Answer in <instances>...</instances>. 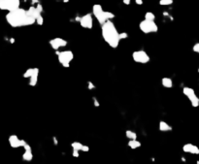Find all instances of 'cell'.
I'll return each mask as SVG.
<instances>
[{
	"instance_id": "6da1fadb",
	"label": "cell",
	"mask_w": 199,
	"mask_h": 164,
	"mask_svg": "<svg viewBox=\"0 0 199 164\" xmlns=\"http://www.w3.org/2000/svg\"><path fill=\"white\" fill-rule=\"evenodd\" d=\"M6 20L12 27H22V26H29L35 23V18H31L26 14V10L18 8L14 11L9 12L6 15Z\"/></svg>"
},
{
	"instance_id": "7a4b0ae2",
	"label": "cell",
	"mask_w": 199,
	"mask_h": 164,
	"mask_svg": "<svg viewBox=\"0 0 199 164\" xmlns=\"http://www.w3.org/2000/svg\"><path fill=\"white\" fill-rule=\"evenodd\" d=\"M102 37L104 41L110 46L112 49H117L119 44V32L117 29V27L114 24L113 22L111 20H107L102 24L101 27Z\"/></svg>"
},
{
	"instance_id": "3957f363",
	"label": "cell",
	"mask_w": 199,
	"mask_h": 164,
	"mask_svg": "<svg viewBox=\"0 0 199 164\" xmlns=\"http://www.w3.org/2000/svg\"><path fill=\"white\" fill-rule=\"evenodd\" d=\"M139 28L145 34L155 33L158 31V26L155 23V20H142L139 24Z\"/></svg>"
},
{
	"instance_id": "277c9868",
	"label": "cell",
	"mask_w": 199,
	"mask_h": 164,
	"mask_svg": "<svg viewBox=\"0 0 199 164\" xmlns=\"http://www.w3.org/2000/svg\"><path fill=\"white\" fill-rule=\"evenodd\" d=\"M57 54L58 62H59L63 67L68 68L69 66H70L71 61H72L74 59L73 52L71 51H62V52L57 51Z\"/></svg>"
},
{
	"instance_id": "5b68a950",
	"label": "cell",
	"mask_w": 199,
	"mask_h": 164,
	"mask_svg": "<svg viewBox=\"0 0 199 164\" xmlns=\"http://www.w3.org/2000/svg\"><path fill=\"white\" fill-rule=\"evenodd\" d=\"M92 14H93L94 18L97 20V22L100 24H103L104 22H107V18L105 17V11L103 10L101 5L99 4H94L92 7Z\"/></svg>"
},
{
	"instance_id": "8992f818",
	"label": "cell",
	"mask_w": 199,
	"mask_h": 164,
	"mask_svg": "<svg viewBox=\"0 0 199 164\" xmlns=\"http://www.w3.org/2000/svg\"><path fill=\"white\" fill-rule=\"evenodd\" d=\"M132 59L136 63H141V64H147L150 61V56L145 51H135L132 54Z\"/></svg>"
},
{
	"instance_id": "52a82bcc",
	"label": "cell",
	"mask_w": 199,
	"mask_h": 164,
	"mask_svg": "<svg viewBox=\"0 0 199 164\" xmlns=\"http://www.w3.org/2000/svg\"><path fill=\"white\" fill-rule=\"evenodd\" d=\"M80 25L83 28L87 29H91L93 26V18H92L91 14H86L80 18Z\"/></svg>"
},
{
	"instance_id": "ba28073f",
	"label": "cell",
	"mask_w": 199,
	"mask_h": 164,
	"mask_svg": "<svg viewBox=\"0 0 199 164\" xmlns=\"http://www.w3.org/2000/svg\"><path fill=\"white\" fill-rule=\"evenodd\" d=\"M49 44H50V46L52 47V50L58 51L60 48L67 46V41L62 38H59V37H57V38H54V39H52V40H50Z\"/></svg>"
},
{
	"instance_id": "9c48e42d",
	"label": "cell",
	"mask_w": 199,
	"mask_h": 164,
	"mask_svg": "<svg viewBox=\"0 0 199 164\" xmlns=\"http://www.w3.org/2000/svg\"><path fill=\"white\" fill-rule=\"evenodd\" d=\"M9 144L13 149H18V148H23L26 142L25 140H20L17 135H11L9 137Z\"/></svg>"
},
{
	"instance_id": "30bf717a",
	"label": "cell",
	"mask_w": 199,
	"mask_h": 164,
	"mask_svg": "<svg viewBox=\"0 0 199 164\" xmlns=\"http://www.w3.org/2000/svg\"><path fill=\"white\" fill-rule=\"evenodd\" d=\"M6 2V11L11 12L20 8V0H5Z\"/></svg>"
},
{
	"instance_id": "8fae6325",
	"label": "cell",
	"mask_w": 199,
	"mask_h": 164,
	"mask_svg": "<svg viewBox=\"0 0 199 164\" xmlns=\"http://www.w3.org/2000/svg\"><path fill=\"white\" fill-rule=\"evenodd\" d=\"M23 149H25V152L22 154V159L25 161H31L33 159V153H32V150H31V147L26 143L25 146H23Z\"/></svg>"
},
{
	"instance_id": "7c38bea8",
	"label": "cell",
	"mask_w": 199,
	"mask_h": 164,
	"mask_svg": "<svg viewBox=\"0 0 199 164\" xmlns=\"http://www.w3.org/2000/svg\"><path fill=\"white\" fill-rule=\"evenodd\" d=\"M183 150L185 152L192 153V154H199V148L192 144H185L183 146Z\"/></svg>"
},
{
	"instance_id": "4fadbf2b",
	"label": "cell",
	"mask_w": 199,
	"mask_h": 164,
	"mask_svg": "<svg viewBox=\"0 0 199 164\" xmlns=\"http://www.w3.org/2000/svg\"><path fill=\"white\" fill-rule=\"evenodd\" d=\"M183 93H184L185 96L189 99V101L190 100H192L194 97H196L194 89H192V88H188V86H185V88H183Z\"/></svg>"
},
{
	"instance_id": "5bb4252c",
	"label": "cell",
	"mask_w": 199,
	"mask_h": 164,
	"mask_svg": "<svg viewBox=\"0 0 199 164\" xmlns=\"http://www.w3.org/2000/svg\"><path fill=\"white\" fill-rule=\"evenodd\" d=\"M26 14H27L28 16H30L31 18H36L39 17V16H41V13H40L38 10L36 9L35 6H30L28 8L27 10H26Z\"/></svg>"
},
{
	"instance_id": "9a60e30c",
	"label": "cell",
	"mask_w": 199,
	"mask_h": 164,
	"mask_svg": "<svg viewBox=\"0 0 199 164\" xmlns=\"http://www.w3.org/2000/svg\"><path fill=\"white\" fill-rule=\"evenodd\" d=\"M38 77H39V68H36V70H35V72L33 73V75L29 78V86H35L37 83H38Z\"/></svg>"
},
{
	"instance_id": "2e32d148",
	"label": "cell",
	"mask_w": 199,
	"mask_h": 164,
	"mask_svg": "<svg viewBox=\"0 0 199 164\" xmlns=\"http://www.w3.org/2000/svg\"><path fill=\"white\" fill-rule=\"evenodd\" d=\"M161 84H162L165 88H173V81L171 80V78L164 77V78L161 79Z\"/></svg>"
},
{
	"instance_id": "e0dca14e",
	"label": "cell",
	"mask_w": 199,
	"mask_h": 164,
	"mask_svg": "<svg viewBox=\"0 0 199 164\" xmlns=\"http://www.w3.org/2000/svg\"><path fill=\"white\" fill-rule=\"evenodd\" d=\"M159 130H160L161 132L171 131L172 130V127L167 122H165V121L161 120V121H159Z\"/></svg>"
},
{
	"instance_id": "ac0fdd59",
	"label": "cell",
	"mask_w": 199,
	"mask_h": 164,
	"mask_svg": "<svg viewBox=\"0 0 199 164\" xmlns=\"http://www.w3.org/2000/svg\"><path fill=\"white\" fill-rule=\"evenodd\" d=\"M128 147L130 148V149H132V150L138 149V148L141 147V142H139L137 139H135V140H129Z\"/></svg>"
},
{
	"instance_id": "d6986e66",
	"label": "cell",
	"mask_w": 199,
	"mask_h": 164,
	"mask_svg": "<svg viewBox=\"0 0 199 164\" xmlns=\"http://www.w3.org/2000/svg\"><path fill=\"white\" fill-rule=\"evenodd\" d=\"M35 70H36V67L35 68H28V69L26 70L25 73H23V78L29 79L31 76L33 75V73L35 72Z\"/></svg>"
},
{
	"instance_id": "ffe728a7",
	"label": "cell",
	"mask_w": 199,
	"mask_h": 164,
	"mask_svg": "<svg viewBox=\"0 0 199 164\" xmlns=\"http://www.w3.org/2000/svg\"><path fill=\"white\" fill-rule=\"evenodd\" d=\"M125 135H126V137H127V138H128L129 140H135V139H137V134L135 133L134 131L126 130V131H125Z\"/></svg>"
},
{
	"instance_id": "44dd1931",
	"label": "cell",
	"mask_w": 199,
	"mask_h": 164,
	"mask_svg": "<svg viewBox=\"0 0 199 164\" xmlns=\"http://www.w3.org/2000/svg\"><path fill=\"white\" fill-rule=\"evenodd\" d=\"M71 147H72L73 150L80 152V150H82V147H83V144H81L80 142H73L72 144H71Z\"/></svg>"
},
{
	"instance_id": "7402d4cb",
	"label": "cell",
	"mask_w": 199,
	"mask_h": 164,
	"mask_svg": "<svg viewBox=\"0 0 199 164\" xmlns=\"http://www.w3.org/2000/svg\"><path fill=\"white\" fill-rule=\"evenodd\" d=\"M145 20H155V16L153 13L152 12H147L145 14Z\"/></svg>"
},
{
	"instance_id": "603a6c76",
	"label": "cell",
	"mask_w": 199,
	"mask_h": 164,
	"mask_svg": "<svg viewBox=\"0 0 199 164\" xmlns=\"http://www.w3.org/2000/svg\"><path fill=\"white\" fill-rule=\"evenodd\" d=\"M173 4V0H159V5L161 6H169Z\"/></svg>"
},
{
	"instance_id": "cb8c5ba5",
	"label": "cell",
	"mask_w": 199,
	"mask_h": 164,
	"mask_svg": "<svg viewBox=\"0 0 199 164\" xmlns=\"http://www.w3.org/2000/svg\"><path fill=\"white\" fill-rule=\"evenodd\" d=\"M105 17H106V18H107V20H111L115 18V15H114L112 12L105 11Z\"/></svg>"
},
{
	"instance_id": "d4e9b609",
	"label": "cell",
	"mask_w": 199,
	"mask_h": 164,
	"mask_svg": "<svg viewBox=\"0 0 199 164\" xmlns=\"http://www.w3.org/2000/svg\"><path fill=\"white\" fill-rule=\"evenodd\" d=\"M35 22H37V24H38V25H42V24H43V23H44V18H43V17H42V15L39 16V17L36 18Z\"/></svg>"
},
{
	"instance_id": "484cf974",
	"label": "cell",
	"mask_w": 199,
	"mask_h": 164,
	"mask_svg": "<svg viewBox=\"0 0 199 164\" xmlns=\"http://www.w3.org/2000/svg\"><path fill=\"white\" fill-rule=\"evenodd\" d=\"M0 10L6 11V2H5V0H0Z\"/></svg>"
},
{
	"instance_id": "4316f807",
	"label": "cell",
	"mask_w": 199,
	"mask_h": 164,
	"mask_svg": "<svg viewBox=\"0 0 199 164\" xmlns=\"http://www.w3.org/2000/svg\"><path fill=\"white\" fill-rule=\"evenodd\" d=\"M119 40H121V39H126L127 37H128V34H127L126 32L119 33Z\"/></svg>"
},
{
	"instance_id": "83f0119b",
	"label": "cell",
	"mask_w": 199,
	"mask_h": 164,
	"mask_svg": "<svg viewBox=\"0 0 199 164\" xmlns=\"http://www.w3.org/2000/svg\"><path fill=\"white\" fill-rule=\"evenodd\" d=\"M192 51L197 52V54H199V43H196L194 46L192 47Z\"/></svg>"
},
{
	"instance_id": "f1b7e54d",
	"label": "cell",
	"mask_w": 199,
	"mask_h": 164,
	"mask_svg": "<svg viewBox=\"0 0 199 164\" xmlns=\"http://www.w3.org/2000/svg\"><path fill=\"white\" fill-rule=\"evenodd\" d=\"M35 7H36V9L38 10V11H39V12H40V13H41V14H42V12H43V6H42V5L40 4V3H38V4L36 5Z\"/></svg>"
},
{
	"instance_id": "f546056e",
	"label": "cell",
	"mask_w": 199,
	"mask_h": 164,
	"mask_svg": "<svg viewBox=\"0 0 199 164\" xmlns=\"http://www.w3.org/2000/svg\"><path fill=\"white\" fill-rule=\"evenodd\" d=\"M89 150V146H86V145H83V147H82V152H87Z\"/></svg>"
},
{
	"instance_id": "4dcf8cb0",
	"label": "cell",
	"mask_w": 199,
	"mask_h": 164,
	"mask_svg": "<svg viewBox=\"0 0 199 164\" xmlns=\"http://www.w3.org/2000/svg\"><path fill=\"white\" fill-rule=\"evenodd\" d=\"M92 100H93V104H94V106L95 107H99L100 106V103L98 102V100L95 98V97H93V98H92Z\"/></svg>"
},
{
	"instance_id": "1f68e13d",
	"label": "cell",
	"mask_w": 199,
	"mask_h": 164,
	"mask_svg": "<svg viewBox=\"0 0 199 164\" xmlns=\"http://www.w3.org/2000/svg\"><path fill=\"white\" fill-rule=\"evenodd\" d=\"M87 84H89V89H94L95 88V86L91 83V82H89Z\"/></svg>"
},
{
	"instance_id": "d6a6232c",
	"label": "cell",
	"mask_w": 199,
	"mask_h": 164,
	"mask_svg": "<svg viewBox=\"0 0 199 164\" xmlns=\"http://www.w3.org/2000/svg\"><path fill=\"white\" fill-rule=\"evenodd\" d=\"M72 155H73L74 157H79V152H78V150H73Z\"/></svg>"
},
{
	"instance_id": "836d02e7",
	"label": "cell",
	"mask_w": 199,
	"mask_h": 164,
	"mask_svg": "<svg viewBox=\"0 0 199 164\" xmlns=\"http://www.w3.org/2000/svg\"><path fill=\"white\" fill-rule=\"evenodd\" d=\"M135 3L137 5H142L143 4V0H135Z\"/></svg>"
},
{
	"instance_id": "e575fe53",
	"label": "cell",
	"mask_w": 199,
	"mask_h": 164,
	"mask_svg": "<svg viewBox=\"0 0 199 164\" xmlns=\"http://www.w3.org/2000/svg\"><path fill=\"white\" fill-rule=\"evenodd\" d=\"M123 4L129 5V4H130V2H131V0H123Z\"/></svg>"
},
{
	"instance_id": "d590c367",
	"label": "cell",
	"mask_w": 199,
	"mask_h": 164,
	"mask_svg": "<svg viewBox=\"0 0 199 164\" xmlns=\"http://www.w3.org/2000/svg\"><path fill=\"white\" fill-rule=\"evenodd\" d=\"M52 141H54V144L57 146V145L58 144V142H57V139L55 138V137H52Z\"/></svg>"
},
{
	"instance_id": "8d00e7d4",
	"label": "cell",
	"mask_w": 199,
	"mask_h": 164,
	"mask_svg": "<svg viewBox=\"0 0 199 164\" xmlns=\"http://www.w3.org/2000/svg\"><path fill=\"white\" fill-rule=\"evenodd\" d=\"M30 1L32 4H38L39 3V0H30Z\"/></svg>"
},
{
	"instance_id": "74e56055",
	"label": "cell",
	"mask_w": 199,
	"mask_h": 164,
	"mask_svg": "<svg viewBox=\"0 0 199 164\" xmlns=\"http://www.w3.org/2000/svg\"><path fill=\"white\" fill-rule=\"evenodd\" d=\"M63 2H64V3H67V2H69V0H63Z\"/></svg>"
},
{
	"instance_id": "f35d334b",
	"label": "cell",
	"mask_w": 199,
	"mask_h": 164,
	"mask_svg": "<svg viewBox=\"0 0 199 164\" xmlns=\"http://www.w3.org/2000/svg\"><path fill=\"white\" fill-rule=\"evenodd\" d=\"M198 73H199V67H198Z\"/></svg>"
}]
</instances>
